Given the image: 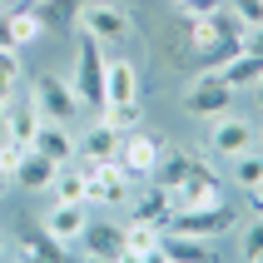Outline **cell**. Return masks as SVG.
<instances>
[{
  "instance_id": "obj_18",
  "label": "cell",
  "mask_w": 263,
  "mask_h": 263,
  "mask_svg": "<svg viewBox=\"0 0 263 263\" xmlns=\"http://www.w3.org/2000/svg\"><path fill=\"white\" fill-rule=\"evenodd\" d=\"M0 124H5V139L20 149H30V139H35V129H40V109L30 100H10V109L0 115Z\"/></svg>"
},
{
  "instance_id": "obj_15",
  "label": "cell",
  "mask_w": 263,
  "mask_h": 263,
  "mask_svg": "<svg viewBox=\"0 0 263 263\" xmlns=\"http://www.w3.org/2000/svg\"><path fill=\"white\" fill-rule=\"evenodd\" d=\"M55 174H60V164H55V159H45V154H35V149H25V159L15 164L10 184H20L25 194H45L50 184H55Z\"/></svg>"
},
{
  "instance_id": "obj_3",
  "label": "cell",
  "mask_w": 263,
  "mask_h": 263,
  "mask_svg": "<svg viewBox=\"0 0 263 263\" xmlns=\"http://www.w3.org/2000/svg\"><path fill=\"white\" fill-rule=\"evenodd\" d=\"M80 179H85V204H100V209H124L134 199V184L119 174L109 159H85L74 164Z\"/></svg>"
},
{
  "instance_id": "obj_26",
  "label": "cell",
  "mask_w": 263,
  "mask_h": 263,
  "mask_svg": "<svg viewBox=\"0 0 263 263\" xmlns=\"http://www.w3.org/2000/svg\"><path fill=\"white\" fill-rule=\"evenodd\" d=\"M25 80V65H20V50L15 45H0V89H15Z\"/></svg>"
},
{
  "instance_id": "obj_24",
  "label": "cell",
  "mask_w": 263,
  "mask_h": 263,
  "mask_svg": "<svg viewBox=\"0 0 263 263\" xmlns=\"http://www.w3.org/2000/svg\"><path fill=\"white\" fill-rule=\"evenodd\" d=\"M55 199L60 204H85V179H80V169L74 164H60V174H55Z\"/></svg>"
},
{
  "instance_id": "obj_1",
  "label": "cell",
  "mask_w": 263,
  "mask_h": 263,
  "mask_svg": "<svg viewBox=\"0 0 263 263\" xmlns=\"http://www.w3.org/2000/svg\"><path fill=\"white\" fill-rule=\"evenodd\" d=\"M238 214L234 204H204V209H174L169 214V234H189V238H209V243H219V238H229L238 229Z\"/></svg>"
},
{
  "instance_id": "obj_21",
  "label": "cell",
  "mask_w": 263,
  "mask_h": 263,
  "mask_svg": "<svg viewBox=\"0 0 263 263\" xmlns=\"http://www.w3.org/2000/svg\"><path fill=\"white\" fill-rule=\"evenodd\" d=\"M134 204V199H129ZM169 214H174V204H169V194L159 189V184H149V194L139 199V204L129 209V219H139V223H154V229H164L169 223Z\"/></svg>"
},
{
  "instance_id": "obj_30",
  "label": "cell",
  "mask_w": 263,
  "mask_h": 263,
  "mask_svg": "<svg viewBox=\"0 0 263 263\" xmlns=\"http://www.w3.org/2000/svg\"><path fill=\"white\" fill-rule=\"evenodd\" d=\"M10 100H15V89H0V115L10 109Z\"/></svg>"
},
{
  "instance_id": "obj_14",
  "label": "cell",
  "mask_w": 263,
  "mask_h": 263,
  "mask_svg": "<svg viewBox=\"0 0 263 263\" xmlns=\"http://www.w3.org/2000/svg\"><path fill=\"white\" fill-rule=\"evenodd\" d=\"M74 243H85V258H124V223H95L89 219Z\"/></svg>"
},
{
  "instance_id": "obj_16",
  "label": "cell",
  "mask_w": 263,
  "mask_h": 263,
  "mask_svg": "<svg viewBox=\"0 0 263 263\" xmlns=\"http://www.w3.org/2000/svg\"><path fill=\"white\" fill-rule=\"evenodd\" d=\"M119 139H124V134H119L115 124L100 115V119H95V124L85 129V139H74V159H115Z\"/></svg>"
},
{
  "instance_id": "obj_25",
  "label": "cell",
  "mask_w": 263,
  "mask_h": 263,
  "mask_svg": "<svg viewBox=\"0 0 263 263\" xmlns=\"http://www.w3.org/2000/svg\"><path fill=\"white\" fill-rule=\"evenodd\" d=\"M100 115L109 119L119 134H129V129H139V124H144V109H139V100H124V104H100Z\"/></svg>"
},
{
  "instance_id": "obj_33",
  "label": "cell",
  "mask_w": 263,
  "mask_h": 263,
  "mask_svg": "<svg viewBox=\"0 0 263 263\" xmlns=\"http://www.w3.org/2000/svg\"><path fill=\"white\" fill-rule=\"evenodd\" d=\"M30 5H40V0H30Z\"/></svg>"
},
{
  "instance_id": "obj_32",
  "label": "cell",
  "mask_w": 263,
  "mask_h": 263,
  "mask_svg": "<svg viewBox=\"0 0 263 263\" xmlns=\"http://www.w3.org/2000/svg\"><path fill=\"white\" fill-rule=\"evenodd\" d=\"M5 253H10V249H5V234H0V258H5Z\"/></svg>"
},
{
  "instance_id": "obj_8",
  "label": "cell",
  "mask_w": 263,
  "mask_h": 263,
  "mask_svg": "<svg viewBox=\"0 0 263 263\" xmlns=\"http://www.w3.org/2000/svg\"><path fill=\"white\" fill-rule=\"evenodd\" d=\"M30 104L40 109V119H60V124H74V119H80V95H74L70 80H60V74H35Z\"/></svg>"
},
{
  "instance_id": "obj_29",
  "label": "cell",
  "mask_w": 263,
  "mask_h": 263,
  "mask_svg": "<svg viewBox=\"0 0 263 263\" xmlns=\"http://www.w3.org/2000/svg\"><path fill=\"white\" fill-rule=\"evenodd\" d=\"M20 159H25V149L10 144V139L0 134V169H5V174H15V164H20Z\"/></svg>"
},
{
  "instance_id": "obj_9",
  "label": "cell",
  "mask_w": 263,
  "mask_h": 263,
  "mask_svg": "<svg viewBox=\"0 0 263 263\" xmlns=\"http://www.w3.org/2000/svg\"><path fill=\"white\" fill-rule=\"evenodd\" d=\"M169 204L174 209H204V204H223V184L219 174L209 169L204 159H194L189 164V174L179 179L174 189H169Z\"/></svg>"
},
{
  "instance_id": "obj_4",
  "label": "cell",
  "mask_w": 263,
  "mask_h": 263,
  "mask_svg": "<svg viewBox=\"0 0 263 263\" xmlns=\"http://www.w3.org/2000/svg\"><path fill=\"white\" fill-rule=\"evenodd\" d=\"M179 104H184V115H194V119H214V115H223V109H234V89L223 85L214 70H194L189 74V85H184V95H179Z\"/></svg>"
},
{
  "instance_id": "obj_28",
  "label": "cell",
  "mask_w": 263,
  "mask_h": 263,
  "mask_svg": "<svg viewBox=\"0 0 263 263\" xmlns=\"http://www.w3.org/2000/svg\"><path fill=\"white\" fill-rule=\"evenodd\" d=\"M229 10L243 20V30H258L263 25V0H229Z\"/></svg>"
},
{
  "instance_id": "obj_19",
  "label": "cell",
  "mask_w": 263,
  "mask_h": 263,
  "mask_svg": "<svg viewBox=\"0 0 263 263\" xmlns=\"http://www.w3.org/2000/svg\"><path fill=\"white\" fill-rule=\"evenodd\" d=\"M159 234H164V229L129 219V223H124V258H129V263H159Z\"/></svg>"
},
{
  "instance_id": "obj_7",
  "label": "cell",
  "mask_w": 263,
  "mask_h": 263,
  "mask_svg": "<svg viewBox=\"0 0 263 263\" xmlns=\"http://www.w3.org/2000/svg\"><path fill=\"white\" fill-rule=\"evenodd\" d=\"M109 164H115L129 184H144V179L154 174V164H159V139L144 134V124H139V129H129L124 139H119V149H115Z\"/></svg>"
},
{
  "instance_id": "obj_12",
  "label": "cell",
  "mask_w": 263,
  "mask_h": 263,
  "mask_svg": "<svg viewBox=\"0 0 263 263\" xmlns=\"http://www.w3.org/2000/svg\"><path fill=\"white\" fill-rule=\"evenodd\" d=\"M214 74H219V80L234 89V95H238V89H258V80H263V60H258V50H234V55L223 60Z\"/></svg>"
},
{
  "instance_id": "obj_17",
  "label": "cell",
  "mask_w": 263,
  "mask_h": 263,
  "mask_svg": "<svg viewBox=\"0 0 263 263\" xmlns=\"http://www.w3.org/2000/svg\"><path fill=\"white\" fill-rule=\"evenodd\" d=\"M139 100V70L129 60H104V104Z\"/></svg>"
},
{
  "instance_id": "obj_11",
  "label": "cell",
  "mask_w": 263,
  "mask_h": 263,
  "mask_svg": "<svg viewBox=\"0 0 263 263\" xmlns=\"http://www.w3.org/2000/svg\"><path fill=\"white\" fill-rule=\"evenodd\" d=\"M30 149L45 154V159H55V164H74V129H70V124H60V119H40V129H35Z\"/></svg>"
},
{
  "instance_id": "obj_13",
  "label": "cell",
  "mask_w": 263,
  "mask_h": 263,
  "mask_svg": "<svg viewBox=\"0 0 263 263\" xmlns=\"http://www.w3.org/2000/svg\"><path fill=\"white\" fill-rule=\"evenodd\" d=\"M159 258H169V263H214L219 249L209 238H189V234H169L164 229L159 234Z\"/></svg>"
},
{
  "instance_id": "obj_27",
  "label": "cell",
  "mask_w": 263,
  "mask_h": 263,
  "mask_svg": "<svg viewBox=\"0 0 263 263\" xmlns=\"http://www.w3.org/2000/svg\"><path fill=\"white\" fill-rule=\"evenodd\" d=\"M20 253H25V258H55V263H60V258H65L70 249H65V243H55L50 234H40V238H30V243H25Z\"/></svg>"
},
{
  "instance_id": "obj_10",
  "label": "cell",
  "mask_w": 263,
  "mask_h": 263,
  "mask_svg": "<svg viewBox=\"0 0 263 263\" xmlns=\"http://www.w3.org/2000/svg\"><path fill=\"white\" fill-rule=\"evenodd\" d=\"M85 223H89V204H60L55 199V204L45 209V234L55 238V243H65V249L85 234Z\"/></svg>"
},
{
  "instance_id": "obj_6",
  "label": "cell",
  "mask_w": 263,
  "mask_h": 263,
  "mask_svg": "<svg viewBox=\"0 0 263 263\" xmlns=\"http://www.w3.org/2000/svg\"><path fill=\"white\" fill-rule=\"evenodd\" d=\"M258 149V124L243 115H214L209 119V154H219V159H238V154H249Z\"/></svg>"
},
{
  "instance_id": "obj_34",
  "label": "cell",
  "mask_w": 263,
  "mask_h": 263,
  "mask_svg": "<svg viewBox=\"0 0 263 263\" xmlns=\"http://www.w3.org/2000/svg\"><path fill=\"white\" fill-rule=\"evenodd\" d=\"M0 134H5V124H0Z\"/></svg>"
},
{
  "instance_id": "obj_23",
  "label": "cell",
  "mask_w": 263,
  "mask_h": 263,
  "mask_svg": "<svg viewBox=\"0 0 263 263\" xmlns=\"http://www.w3.org/2000/svg\"><path fill=\"white\" fill-rule=\"evenodd\" d=\"M234 234H238V258H243V263H258L263 258V214H258V209H249V223L238 219Z\"/></svg>"
},
{
  "instance_id": "obj_20",
  "label": "cell",
  "mask_w": 263,
  "mask_h": 263,
  "mask_svg": "<svg viewBox=\"0 0 263 263\" xmlns=\"http://www.w3.org/2000/svg\"><path fill=\"white\" fill-rule=\"evenodd\" d=\"M234 164V184L243 194H249V209H258V194H263V159H258V149H249V154H238Z\"/></svg>"
},
{
  "instance_id": "obj_22",
  "label": "cell",
  "mask_w": 263,
  "mask_h": 263,
  "mask_svg": "<svg viewBox=\"0 0 263 263\" xmlns=\"http://www.w3.org/2000/svg\"><path fill=\"white\" fill-rule=\"evenodd\" d=\"M80 5H85V0H40L35 10H40L45 30H74L80 25Z\"/></svg>"
},
{
  "instance_id": "obj_2",
  "label": "cell",
  "mask_w": 263,
  "mask_h": 263,
  "mask_svg": "<svg viewBox=\"0 0 263 263\" xmlns=\"http://www.w3.org/2000/svg\"><path fill=\"white\" fill-rule=\"evenodd\" d=\"M70 89L80 95V109H100L104 104V45L80 30V55H74Z\"/></svg>"
},
{
  "instance_id": "obj_5",
  "label": "cell",
  "mask_w": 263,
  "mask_h": 263,
  "mask_svg": "<svg viewBox=\"0 0 263 263\" xmlns=\"http://www.w3.org/2000/svg\"><path fill=\"white\" fill-rule=\"evenodd\" d=\"M74 30L95 35L100 45H124V40H129V30H134V20H129L124 5H115V0H85V5H80V25H74Z\"/></svg>"
},
{
  "instance_id": "obj_31",
  "label": "cell",
  "mask_w": 263,
  "mask_h": 263,
  "mask_svg": "<svg viewBox=\"0 0 263 263\" xmlns=\"http://www.w3.org/2000/svg\"><path fill=\"white\" fill-rule=\"evenodd\" d=\"M5 184H10V174H5V169H0V194H5Z\"/></svg>"
}]
</instances>
